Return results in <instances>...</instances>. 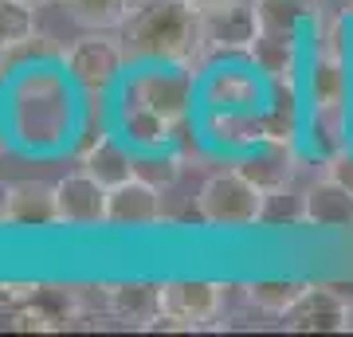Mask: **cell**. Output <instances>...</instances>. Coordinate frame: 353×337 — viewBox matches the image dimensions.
<instances>
[{"label": "cell", "mask_w": 353, "mask_h": 337, "mask_svg": "<svg viewBox=\"0 0 353 337\" xmlns=\"http://www.w3.org/2000/svg\"><path fill=\"white\" fill-rule=\"evenodd\" d=\"M118 32L130 63H161V67L196 71L208 59L204 12L189 0H134Z\"/></svg>", "instance_id": "obj_1"}, {"label": "cell", "mask_w": 353, "mask_h": 337, "mask_svg": "<svg viewBox=\"0 0 353 337\" xmlns=\"http://www.w3.org/2000/svg\"><path fill=\"white\" fill-rule=\"evenodd\" d=\"M267 192L255 188L240 169L212 173L196 192V216L208 227H252L267 212Z\"/></svg>", "instance_id": "obj_2"}, {"label": "cell", "mask_w": 353, "mask_h": 337, "mask_svg": "<svg viewBox=\"0 0 353 337\" xmlns=\"http://www.w3.org/2000/svg\"><path fill=\"white\" fill-rule=\"evenodd\" d=\"M126 43L110 32H87L63 51V71L83 90H106L126 67Z\"/></svg>", "instance_id": "obj_3"}, {"label": "cell", "mask_w": 353, "mask_h": 337, "mask_svg": "<svg viewBox=\"0 0 353 337\" xmlns=\"http://www.w3.org/2000/svg\"><path fill=\"white\" fill-rule=\"evenodd\" d=\"M126 102L130 106H145L157 118H165L169 125H176L189 114V102H192V71L189 67L153 63V71H141V75L130 79Z\"/></svg>", "instance_id": "obj_4"}, {"label": "cell", "mask_w": 353, "mask_h": 337, "mask_svg": "<svg viewBox=\"0 0 353 337\" xmlns=\"http://www.w3.org/2000/svg\"><path fill=\"white\" fill-rule=\"evenodd\" d=\"M224 290L220 283H204V278H176L157 287V306L161 314L176 318L185 329H201L224 310Z\"/></svg>", "instance_id": "obj_5"}, {"label": "cell", "mask_w": 353, "mask_h": 337, "mask_svg": "<svg viewBox=\"0 0 353 337\" xmlns=\"http://www.w3.org/2000/svg\"><path fill=\"white\" fill-rule=\"evenodd\" d=\"M106 204H110V188L87 169L67 173L55 181V216L67 227H99L106 224Z\"/></svg>", "instance_id": "obj_6"}, {"label": "cell", "mask_w": 353, "mask_h": 337, "mask_svg": "<svg viewBox=\"0 0 353 337\" xmlns=\"http://www.w3.org/2000/svg\"><path fill=\"white\" fill-rule=\"evenodd\" d=\"M161 188L141 181V176H130L122 185L110 188V204H106V224L110 227H153L161 224Z\"/></svg>", "instance_id": "obj_7"}, {"label": "cell", "mask_w": 353, "mask_h": 337, "mask_svg": "<svg viewBox=\"0 0 353 337\" xmlns=\"http://www.w3.org/2000/svg\"><path fill=\"white\" fill-rule=\"evenodd\" d=\"M345 310H350L345 294H338L334 287H310L303 302L287 314V329H294V334H341Z\"/></svg>", "instance_id": "obj_8"}, {"label": "cell", "mask_w": 353, "mask_h": 337, "mask_svg": "<svg viewBox=\"0 0 353 337\" xmlns=\"http://www.w3.org/2000/svg\"><path fill=\"white\" fill-rule=\"evenodd\" d=\"M303 224L330 227V232L353 227V192L345 185H338L334 176H322L303 196Z\"/></svg>", "instance_id": "obj_9"}, {"label": "cell", "mask_w": 353, "mask_h": 337, "mask_svg": "<svg viewBox=\"0 0 353 337\" xmlns=\"http://www.w3.org/2000/svg\"><path fill=\"white\" fill-rule=\"evenodd\" d=\"M255 20H259V36L271 39H294L303 24H314L322 16L318 0H255Z\"/></svg>", "instance_id": "obj_10"}, {"label": "cell", "mask_w": 353, "mask_h": 337, "mask_svg": "<svg viewBox=\"0 0 353 337\" xmlns=\"http://www.w3.org/2000/svg\"><path fill=\"white\" fill-rule=\"evenodd\" d=\"M8 224L12 227L59 224V216H55V185H43V181H16L12 200H8Z\"/></svg>", "instance_id": "obj_11"}, {"label": "cell", "mask_w": 353, "mask_h": 337, "mask_svg": "<svg viewBox=\"0 0 353 337\" xmlns=\"http://www.w3.org/2000/svg\"><path fill=\"white\" fill-rule=\"evenodd\" d=\"M79 165H83L90 176H99L106 188H114V185H122V181H130V176H134V165H138V157H134V153H130L118 138H110V134H99V138L90 141L87 150H83Z\"/></svg>", "instance_id": "obj_12"}, {"label": "cell", "mask_w": 353, "mask_h": 337, "mask_svg": "<svg viewBox=\"0 0 353 337\" xmlns=\"http://www.w3.org/2000/svg\"><path fill=\"white\" fill-rule=\"evenodd\" d=\"M51 59H63V48L51 36L32 32L28 39H16V43H4V48H0V79L20 75L24 67H43V63H51Z\"/></svg>", "instance_id": "obj_13"}, {"label": "cell", "mask_w": 353, "mask_h": 337, "mask_svg": "<svg viewBox=\"0 0 353 337\" xmlns=\"http://www.w3.org/2000/svg\"><path fill=\"white\" fill-rule=\"evenodd\" d=\"M55 4L67 12V20H75L87 32H114L134 8V0H55Z\"/></svg>", "instance_id": "obj_14"}, {"label": "cell", "mask_w": 353, "mask_h": 337, "mask_svg": "<svg viewBox=\"0 0 353 337\" xmlns=\"http://www.w3.org/2000/svg\"><path fill=\"white\" fill-rule=\"evenodd\" d=\"M236 169H240L255 188H263L267 196H279V192H287V185H290V157H287V150H279V145L243 157Z\"/></svg>", "instance_id": "obj_15"}, {"label": "cell", "mask_w": 353, "mask_h": 337, "mask_svg": "<svg viewBox=\"0 0 353 337\" xmlns=\"http://www.w3.org/2000/svg\"><path fill=\"white\" fill-rule=\"evenodd\" d=\"M106 306L118 318H130L138 322L141 329L157 318V287H141V283H118V287H106Z\"/></svg>", "instance_id": "obj_16"}, {"label": "cell", "mask_w": 353, "mask_h": 337, "mask_svg": "<svg viewBox=\"0 0 353 337\" xmlns=\"http://www.w3.org/2000/svg\"><path fill=\"white\" fill-rule=\"evenodd\" d=\"M310 290V283H299V278H279V283H252L248 287V302H252L255 310L263 314H275V318H287L303 294Z\"/></svg>", "instance_id": "obj_17"}, {"label": "cell", "mask_w": 353, "mask_h": 337, "mask_svg": "<svg viewBox=\"0 0 353 337\" xmlns=\"http://www.w3.org/2000/svg\"><path fill=\"white\" fill-rule=\"evenodd\" d=\"M345 59H330L318 55L310 67V94H314V110L318 106H341L345 102Z\"/></svg>", "instance_id": "obj_18"}, {"label": "cell", "mask_w": 353, "mask_h": 337, "mask_svg": "<svg viewBox=\"0 0 353 337\" xmlns=\"http://www.w3.org/2000/svg\"><path fill=\"white\" fill-rule=\"evenodd\" d=\"M169 130L173 125L165 122V118H157L153 110H145V106H122V134H126L130 141H138V145H150V150H161L165 141H169Z\"/></svg>", "instance_id": "obj_19"}, {"label": "cell", "mask_w": 353, "mask_h": 337, "mask_svg": "<svg viewBox=\"0 0 353 337\" xmlns=\"http://www.w3.org/2000/svg\"><path fill=\"white\" fill-rule=\"evenodd\" d=\"M36 32V8L24 0H0V48Z\"/></svg>", "instance_id": "obj_20"}, {"label": "cell", "mask_w": 353, "mask_h": 337, "mask_svg": "<svg viewBox=\"0 0 353 337\" xmlns=\"http://www.w3.org/2000/svg\"><path fill=\"white\" fill-rule=\"evenodd\" d=\"M134 176H141V181H150V185L157 188H169L176 181V157H138V165H134Z\"/></svg>", "instance_id": "obj_21"}, {"label": "cell", "mask_w": 353, "mask_h": 337, "mask_svg": "<svg viewBox=\"0 0 353 337\" xmlns=\"http://www.w3.org/2000/svg\"><path fill=\"white\" fill-rule=\"evenodd\" d=\"M39 283H0V302L8 306V310H20V306H28V302L39 298Z\"/></svg>", "instance_id": "obj_22"}, {"label": "cell", "mask_w": 353, "mask_h": 337, "mask_svg": "<svg viewBox=\"0 0 353 337\" xmlns=\"http://www.w3.org/2000/svg\"><path fill=\"white\" fill-rule=\"evenodd\" d=\"M326 176H334L338 185H345L353 192V153H345V150L334 153V157H330V173Z\"/></svg>", "instance_id": "obj_23"}, {"label": "cell", "mask_w": 353, "mask_h": 337, "mask_svg": "<svg viewBox=\"0 0 353 337\" xmlns=\"http://www.w3.org/2000/svg\"><path fill=\"white\" fill-rule=\"evenodd\" d=\"M189 4H196L201 12H224V8H236L243 0H189Z\"/></svg>", "instance_id": "obj_24"}, {"label": "cell", "mask_w": 353, "mask_h": 337, "mask_svg": "<svg viewBox=\"0 0 353 337\" xmlns=\"http://www.w3.org/2000/svg\"><path fill=\"white\" fill-rule=\"evenodd\" d=\"M8 200H12V185L0 181V224H8Z\"/></svg>", "instance_id": "obj_25"}, {"label": "cell", "mask_w": 353, "mask_h": 337, "mask_svg": "<svg viewBox=\"0 0 353 337\" xmlns=\"http://www.w3.org/2000/svg\"><path fill=\"white\" fill-rule=\"evenodd\" d=\"M345 329H353V298H350V310H345Z\"/></svg>", "instance_id": "obj_26"}, {"label": "cell", "mask_w": 353, "mask_h": 337, "mask_svg": "<svg viewBox=\"0 0 353 337\" xmlns=\"http://www.w3.org/2000/svg\"><path fill=\"white\" fill-rule=\"evenodd\" d=\"M24 4H32V8H43V4H55V0H24Z\"/></svg>", "instance_id": "obj_27"}, {"label": "cell", "mask_w": 353, "mask_h": 337, "mask_svg": "<svg viewBox=\"0 0 353 337\" xmlns=\"http://www.w3.org/2000/svg\"><path fill=\"white\" fill-rule=\"evenodd\" d=\"M4 145H8V138H4V118H0V153H4Z\"/></svg>", "instance_id": "obj_28"}]
</instances>
